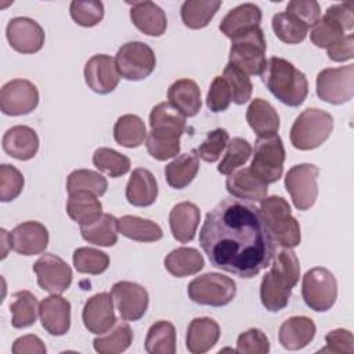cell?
<instances>
[{"mask_svg": "<svg viewBox=\"0 0 354 354\" xmlns=\"http://www.w3.org/2000/svg\"><path fill=\"white\" fill-rule=\"evenodd\" d=\"M47 351L43 340L36 335H25L15 339L12 354H44Z\"/></svg>", "mask_w": 354, "mask_h": 354, "instance_id": "58", "label": "cell"}, {"mask_svg": "<svg viewBox=\"0 0 354 354\" xmlns=\"http://www.w3.org/2000/svg\"><path fill=\"white\" fill-rule=\"evenodd\" d=\"M246 120L257 137H271L279 130V115L263 98H254L246 109Z\"/></svg>", "mask_w": 354, "mask_h": 354, "instance_id": "29", "label": "cell"}, {"mask_svg": "<svg viewBox=\"0 0 354 354\" xmlns=\"http://www.w3.org/2000/svg\"><path fill=\"white\" fill-rule=\"evenodd\" d=\"M115 141L126 148H137L147 138V127L144 120L137 115H122L113 126Z\"/></svg>", "mask_w": 354, "mask_h": 354, "instance_id": "39", "label": "cell"}, {"mask_svg": "<svg viewBox=\"0 0 354 354\" xmlns=\"http://www.w3.org/2000/svg\"><path fill=\"white\" fill-rule=\"evenodd\" d=\"M86 84L97 94H109L120 80L115 58L106 54L93 55L84 65Z\"/></svg>", "mask_w": 354, "mask_h": 354, "instance_id": "17", "label": "cell"}, {"mask_svg": "<svg viewBox=\"0 0 354 354\" xmlns=\"http://www.w3.org/2000/svg\"><path fill=\"white\" fill-rule=\"evenodd\" d=\"M329 59L335 62H344L354 57V36L350 33L344 36L340 41L333 44L326 50Z\"/></svg>", "mask_w": 354, "mask_h": 354, "instance_id": "59", "label": "cell"}, {"mask_svg": "<svg viewBox=\"0 0 354 354\" xmlns=\"http://www.w3.org/2000/svg\"><path fill=\"white\" fill-rule=\"evenodd\" d=\"M3 149L11 158L18 160H29L37 153L39 149L37 133L29 126H12L3 136Z\"/></svg>", "mask_w": 354, "mask_h": 354, "instance_id": "24", "label": "cell"}, {"mask_svg": "<svg viewBox=\"0 0 354 354\" xmlns=\"http://www.w3.org/2000/svg\"><path fill=\"white\" fill-rule=\"evenodd\" d=\"M315 332L317 326L311 318L295 315L282 322L278 332V340L286 350H301L314 339Z\"/></svg>", "mask_w": 354, "mask_h": 354, "instance_id": "23", "label": "cell"}, {"mask_svg": "<svg viewBox=\"0 0 354 354\" xmlns=\"http://www.w3.org/2000/svg\"><path fill=\"white\" fill-rule=\"evenodd\" d=\"M344 32L346 30L340 22H337L330 15L324 14L318 24L311 29L310 39L317 47L328 50L346 36Z\"/></svg>", "mask_w": 354, "mask_h": 354, "instance_id": "45", "label": "cell"}, {"mask_svg": "<svg viewBox=\"0 0 354 354\" xmlns=\"http://www.w3.org/2000/svg\"><path fill=\"white\" fill-rule=\"evenodd\" d=\"M118 72L126 80H142L148 77L155 66L156 58L153 50L142 41L124 43L115 55Z\"/></svg>", "mask_w": 354, "mask_h": 354, "instance_id": "9", "label": "cell"}, {"mask_svg": "<svg viewBox=\"0 0 354 354\" xmlns=\"http://www.w3.org/2000/svg\"><path fill=\"white\" fill-rule=\"evenodd\" d=\"M41 326L53 336H62L71 328V303L59 295L44 297L39 304Z\"/></svg>", "mask_w": 354, "mask_h": 354, "instance_id": "21", "label": "cell"}, {"mask_svg": "<svg viewBox=\"0 0 354 354\" xmlns=\"http://www.w3.org/2000/svg\"><path fill=\"white\" fill-rule=\"evenodd\" d=\"M133 343V330L130 325L123 319L115 322V325L93 340L94 350L100 354H118L130 347Z\"/></svg>", "mask_w": 354, "mask_h": 354, "instance_id": "36", "label": "cell"}, {"mask_svg": "<svg viewBox=\"0 0 354 354\" xmlns=\"http://www.w3.org/2000/svg\"><path fill=\"white\" fill-rule=\"evenodd\" d=\"M131 6L130 19L133 25L147 36L159 37L166 32L167 18L165 11L153 1H134Z\"/></svg>", "mask_w": 354, "mask_h": 354, "instance_id": "22", "label": "cell"}, {"mask_svg": "<svg viewBox=\"0 0 354 354\" xmlns=\"http://www.w3.org/2000/svg\"><path fill=\"white\" fill-rule=\"evenodd\" d=\"M6 36L10 46L21 54H35L44 44V30L32 18L15 17L8 21Z\"/></svg>", "mask_w": 354, "mask_h": 354, "instance_id": "16", "label": "cell"}, {"mask_svg": "<svg viewBox=\"0 0 354 354\" xmlns=\"http://www.w3.org/2000/svg\"><path fill=\"white\" fill-rule=\"evenodd\" d=\"M271 24L277 37L288 44L301 43L308 33V26L286 11L275 14Z\"/></svg>", "mask_w": 354, "mask_h": 354, "instance_id": "42", "label": "cell"}, {"mask_svg": "<svg viewBox=\"0 0 354 354\" xmlns=\"http://www.w3.org/2000/svg\"><path fill=\"white\" fill-rule=\"evenodd\" d=\"M118 224L122 235L137 242H156L163 236V231L156 223L138 216H123L118 218Z\"/></svg>", "mask_w": 354, "mask_h": 354, "instance_id": "37", "label": "cell"}, {"mask_svg": "<svg viewBox=\"0 0 354 354\" xmlns=\"http://www.w3.org/2000/svg\"><path fill=\"white\" fill-rule=\"evenodd\" d=\"M354 94V65L326 68L317 75V95L332 105L348 102Z\"/></svg>", "mask_w": 354, "mask_h": 354, "instance_id": "11", "label": "cell"}, {"mask_svg": "<svg viewBox=\"0 0 354 354\" xmlns=\"http://www.w3.org/2000/svg\"><path fill=\"white\" fill-rule=\"evenodd\" d=\"M118 218L109 213H102L95 221L80 225L82 238L97 246H113L118 242Z\"/></svg>", "mask_w": 354, "mask_h": 354, "instance_id": "35", "label": "cell"}, {"mask_svg": "<svg viewBox=\"0 0 354 354\" xmlns=\"http://www.w3.org/2000/svg\"><path fill=\"white\" fill-rule=\"evenodd\" d=\"M333 130V118L318 108L304 109L293 122L290 142L296 149L310 151L322 145Z\"/></svg>", "mask_w": 354, "mask_h": 354, "instance_id": "5", "label": "cell"}, {"mask_svg": "<svg viewBox=\"0 0 354 354\" xmlns=\"http://www.w3.org/2000/svg\"><path fill=\"white\" fill-rule=\"evenodd\" d=\"M149 126L155 133L181 137L185 131V116L177 111L169 101L160 102L149 113Z\"/></svg>", "mask_w": 354, "mask_h": 354, "instance_id": "33", "label": "cell"}, {"mask_svg": "<svg viewBox=\"0 0 354 354\" xmlns=\"http://www.w3.org/2000/svg\"><path fill=\"white\" fill-rule=\"evenodd\" d=\"M261 10L253 3L239 4L228 11V14L220 22V30L227 37L234 39L252 28L260 26Z\"/></svg>", "mask_w": 354, "mask_h": 354, "instance_id": "28", "label": "cell"}, {"mask_svg": "<svg viewBox=\"0 0 354 354\" xmlns=\"http://www.w3.org/2000/svg\"><path fill=\"white\" fill-rule=\"evenodd\" d=\"M37 104V87L26 79H12L0 90V109L4 115H28L36 109Z\"/></svg>", "mask_w": 354, "mask_h": 354, "instance_id": "13", "label": "cell"}, {"mask_svg": "<svg viewBox=\"0 0 354 354\" xmlns=\"http://www.w3.org/2000/svg\"><path fill=\"white\" fill-rule=\"evenodd\" d=\"M113 303L124 321H138L148 308L149 296L144 286L130 281H119L111 289Z\"/></svg>", "mask_w": 354, "mask_h": 354, "instance_id": "15", "label": "cell"}, {"mask_svg": "<svg viewBox=\"0 0 354 354\" xmlns=\"http://www.w3.org/2000/svg\"><path fill=\"white\" fill-rule=\"evenodd\" d=\"M201 221V210L192 202H180L174 205L169 214L170 231L181 243H188L195 238Z\"/></svg>", "mask_w": 354, "mask_h": 354, "instance_id": "25", "label": "cell"}, {"mask_svg": "<svg viewBox=\"0 0 354 354\" xmlns=\"http://www.w3.org/2000/svg\"><path fill=\"white\" fill-rule=\"evenodd\" d=\"M147 151L156 160H166L174 158L180 152V137L163 133L149 131L147 136Z\"/></svg>", "mask_w": 354, "mask_h": 354, "instance_id": "48", "label": "cell"}, {"mask_svg": "<svg viewBox=\"0 0 354 354\" xmlns=\"http://www.w3.org/2000/svg\"><path fill=\"white\" fill-rule=\"evenodd\" d=\"M228 141H230V136L225 129H214L209 131L205 141L196 149L199 158L207 163H213L218 160L223 151L227 148Z\"/></svg>", "mask_w": 354, "mask_h": 354, "instance_id": "52", "label": "cell"}, {"mask_svg": "<svg viewBox=\"0 0 354 354\" xmlns=\"http://www.w3.org/2000/svg\"><path fill=\"white\" fill-rule=\"evenodd\" d=\"M260 76L270 93L288 106L301 105L308 94L306 75L283 58L271 57Z\"/></svg>", "mask_w": 354, "mask_h": 354, "instance_id": "3", "label": "cell"}, {"mask_svg": "<svg viewBox=\"0 0 354 354\" xmlns=\"http://www.w3.org/2000/svg\"><path fill=\"white\" fill-rule=\"evenodd\" d=\"M325 347L318 353H339V354H353L354 353V337L348 329L337 328L326 333Z\"/></svg>", "mask_w": 354, "mask_h": 354, "instance_id": "56", "label": "cell"}, {"mask_svg": "<svg viewBox=\"0 0 354 354\" xmlns=\"http://www.w3.org/2000/svg\"><path fill=\"white\" fill-rule=\"evenodd\" d=\"M48 230L39 221H25L10 232V249L22 254H40L47 249Z\"/></svg>", "mask_w": 354, "mask_h": 354, "instance_id": "18", "label": "cell"}, {"mask_svg": "<svg viewBox=\"0 0 354 354\" xmlns=\"http://www.w3.org/2000/svg\"><path fill=\"white\" fill-rule=\"evenodd\" d=\"M39 286L51 293L61 295L72 283V270L61 257L53 253L41 254L33 264Z\"/></svg>", "mask_w": 354, "mask_h": 354, "instance_id": "14", "label": "cell"}, {"mask_svg": "<svg viewBox=\"0 0 354 354\" xmlns=\"http://www.w3.org/2000/svg\"><path fill=\"white\" fill-rule=\"evenodd\" d=\"M97 198L88 191L71 192L66 201L68 216L80 225L95 221L102 214V205Z\"/></svg>", "mask_w": 354, "mask_h": 354, "instance_id": "32", "label": "cell"}, {"mask_svg": "<svg viewBox=\"0 0 354 354\" xmlns=\"http://www.w3.org/2000/svg\"><path fill=\"white\" fill-rule=\"evenodd\" d=\"M232 101L231 90L227 83V80L223 76H216L210 84V88L207 91L206 97V106L217 113L225 111Z\"/></svg>", "mask_w": 354, "mask_h": 354, "instance_id": "54", "label": "cell"}, {"mask_svg": "<svg viewBox=\"0 0 354 354\" xmlns=\"http://www.w3.org/2000/svg\"><path fill=\"white\" fill-rule=\"evenodd\" d=\"M218 324L213 318L198 317L194 318L187 328L185 346L192 354H203L218 342Z\"/></svg>", "mask_w": 354, "mask_h": 354, "instance_id": "27", "label": "cell"}, {"mask_svg": "<svg viewBox=\"0 0 354 354\" xmlns=\"http://www.w3.org/2000/svg\"><path fill=\"white\" fill-rule=\"evenodd\" d=\"M72 19L84 28H91L100 24L104 18V4L102 1H82L73 0L69 6Z\"/></svg>", "mask_w": 354, "mask_h": 354, "instance_id": "50", "label": "cell"}, {"mask_svg": "<svg viewBox=\"0 0 354 354\" xmlns=\"http://www.w3.org/2000/svg\"><path fill=\"white\" fill-rule=\"evenodd\" d=\"M72 260L75 268L82 274L98 275L109 267V256L94 248H77Z\"/></svg>", "mask_w": 354, "mask_h": 354, "instance_id": "46", "label": "cell"}, {"mask_svg": "<svg viewBox=\"0 0 354 354\" xmlns=\"http://www.w3.org/2000/svg\"><path fill=\"white\" fill-rule=\"evenodd\" d=\"M300 277V263L292 248L281 249L260 283V299L266 310L281 311L289 303L292 289Z\"/></svg>", "mask_w": 354, "mask_h": 354, "instance_id": "2", "label": "cell"}, {"mask_svg": "<svg viewBox=\"0 0 354 354\" xmlns=\"http://www.w3.org/2000/svg\"><path fill=\"white\" fill-rule=\"evenodd\" d=\"M187 293L194 303L223 307L234 300L236 295V283L227 275L218 272H206L194 278L188 283Z\"/></svg>", "mask_w": 354, "mask_h": 354, "instance_id": "7", "label": "cell"}, {"mask_svg": "<svg viewBox=\"0 0 354 354\" xmlns=\"http://www.w3.org/2000/svg\"><path fill=\"white\" fill-rule=\"evenodd\" d=\"M145 351L149 354L176 353V328L169 321H156L147 332Z\"/></svg>", "mask_w": 354, "mask_h": 354, "instance_id": "41", "label": "cell"}, {"mask_svg": "<svg viewBox=\"0 0 354 354\" xmlns=\"http://www.w3.org/2000/svg\"><path fill=\"white\" fill-rule=\"evenodd\" d=\"M286 12L300 19L308 29L314 28L321 19V7L315 0H292L286 6Z\"/></svg>", "mask_w": 354, "mask_h": 354, "instance_id": "55", "label": "cell"}, {"mask_svg": "<svg viewBox=\"0 0 354 354\" xmlns=\"http://www.w3.org/2000/svg\"><path fill=\"white\" fill-rule=\"evenodd\" d=\"M266 39L260 26L231 39L230 61L248 76L261 75L266 68Z\"/></svg>", "mask_w": 354, "mask_h": 354, "instance_id": "6", "label": "cell"}, {"mask_svg": "<svg viewBox=\"0 0 354 354\" xmlns=\"http://www.w3.org/2000/svg\"><path fill=\"white\" fill-rule=\"evenodd\" d=\"M93 163L100 171L106 173L112 178L124 176L129 173L131 166V162L126 155L106 147H101L94 151Z\"/></svg>", "mask_w": 354, "mask_h": 354, "instance_id": "43", "label": "cell"}, {"mask_svg": "<svg viewBox=\"0 0 354 354\" xmlns=\"http://www.w3.org/2000/svg\"><path fill=\"white\" fill-rule=\"evenodd\" d=\"M11 325L14 328H28L36 322L39 314V303L36 296L29 290H18L11 295L10 301Z\"/></svg>", "mask_w": 354, "mask_h": 354, "instance_id": "40", "label": "cell"}, {"mask_svg": "<svg viewBox=\"0 0 354 354\" xmlns=\"http://www.w3.org/2000/svg\"><path fill=\"white\" fill-rule=\"evenodd\" d=\"M301 296L314 311L324 313L333 307L337 299V281L325 267H314L303 275Z\"/></svg>", "mask_w": 354, "mask_h": 354, "instance_id": "8", "label": "cell"}, {"mask_svg": "<svg viewBox=\"0 0 354 354\" xmlns=\"http://www.w3.org/2000/svg\"><path fill=\"white\" fill-rule=\"evenodd\" d=\"M227 152L223 158V160L218 163L217 170L221 174H231L236 169H239L242 165L248 162V159L252 155V147L249 141L241 137H235L231 141H228Z\"/></svg>", "mask_w": 354, "mask_h": 354, "instance_id": "47", "label": "cell"}, {"mask_svg": "<svg viewBox=\"0 0 354 354\" xmlns=\"http://www.w3.org/2000/svg\"><path fill=\"white\" fill-rule=\"evenodd\" d=\"M225 188L236 199L261 202L267 196L268 184L250 167H242L228 174Z\"/></svg>", "mask_w": 354, "mask_h": 354, "instance_id": "20", "label": "cell"}, {"mask_svg": "<svg viewBox=\"0 0 354 354\" xmlns=\"http://www.w3.org/2000/svg\"><path fill=\"white\" fill-rule=\"evenodd\" d=\"M260 212L272 239L282 248H295L300 243V225L292 216L290 206L282 196H266Z\"/></svg>", "mask_w": 354, "mask_h": 354, "instance_id": "4", "label": "cell"}, {"mask_svg": "<svg viewBox=\"0 0 354 354\" xmlns=\"http://www.w3.org/2000/svg\"><path fill=\"white\" fill-rule=\"evenodd\" d=\"M156 198L158 183L153 174L144 167L134 169L126 185L127 202L137 207H147L153 205Z\"/></svg>", "mask_w": 354, "mask_h": 354, "instance_id": "26", "label": "cell"}, {"mask_svg": "<svg viewBox=\"0 0 354 354\" xmlns=\"http://www.w3.org/2000/svg\"><path fill=\"white\" fill-rule=\"evenodd\" d=\"M223 77L227 80L231 95H232V102L236 105H243L250 100L252 91H253V84L246 73H243L241 69H238L232 64H227L223 72Z\"/></svg>", "mask_w": 354, "mask_h": 354, "instance_id": "49", "label": "cell"}, {"mask_svg": "<svg viewBox=\"0 0 354 354\" xmlns=\"http://www.w3.org/2000/svg\"><path fill=\"white\" fill-rule=\"evenodd\" d=\"M199 170V155L196 149L181 153L165 166V177L171 188L183 189L195 177Z\"/></svg>", "mask_w": 354, "mask_h": 354, "instance_id": "31", "label": "cell"}, {"mask_svg": "<svg viewBox=\"0 0 354 354\" xmlns=\"http://www.w3.org/2000/svg\"><path fill=\"white\" fill-rule=\"evenodd\" d=\"M268 351H270V340L263 330L257 328H250L238 336L235 353L267 354Z\"/></svg>", "mask_w": 354, "mask_h": 354, "instance_id": "53", "label": "cell"}, {"mask_svg": "<svg viewBox=\"0 0 354 354\" xmlns=\"http://www.w3.org/2000/svg\"><path fill=\"white\" fill-rule=\"evenodd\" d=\"M220 6V0H187L180 8L181 19L189 29H202L209 25Z\"/></svg>", "mask_w": 354, "mask_h": 354, "instance_id": "38", "label": "cell"}, {"mask_svg": "<svg viewBox=\"0 0 354 354\" xmlns=\"http://www.w3.org/2000/svg\"><path fill=\"white\" fill-rule=\"evenodd\" d=\"M108 181L106 178L93 170L77 169L73 170L66 180V191L68 194L76 191H88L95 196H101L106 192Z\"/></svg>", "mask_w": 354, "mask_h": 354, "instance_id": "44", "label": "cell"}, {"mask_svg": "<svg viewBox=\"0 0 354 354\" xmlns=\"http://www.w3.org/2000/svg\"><path fill=\"white\" fill-rule=\"evenodd\" d=\"M167 100L185 118L195 116L202 106L199 86L191 79H178L171 83L167 90Z\"/></svg>", "mask_w": 354, "mask_h": 354, "instance_id": "30", "label": "cell"}, {"mask_svg": "<svg viewBox=\"0 0 354 354\" xmlns=\"http://www.w3.org/2000/svg\"><path fill=\"white\" fill-rule=\"evenodd\" d=\"M82 319L86 329L94 335H102L109 330L116 322L111 293L101 292L91 296L84 303Z\"/></svg>", "mask_w": 354, "mask_h": 354, "instance_id": "19", "label": "cell"}, {"mask_svg": "<svg viewBox=\"0 0 354 354\" xmlns=\"http://www.w3.org/2000/svg\"><path fill=\"white\" fill-rule=\"evenodd\" d=\"M199 245L213 267L241 278H253L274 256V239L260 209L234 196L206 214Z\"/></svg>", "mask_w": 354, "mask_h": 354, "instance_id": "1", "label": "cell"}, {"mask_svg": "<svg viewBox=\"0 0 354 354\" xmlns=\"http://www.w3.org/2000/svg\"><path fill=\"white\" fill-rule=\"evenodd\" d=\"M25 180L22 173L12 165L3 163L0 166V201H14L24 189Z\"/></svg>", "mask_w": 354, "mask_h": 354, "instance_id": "51", "label": "cell"}, {"mask_svg": "<svg viewBox=\"0 0 354 354\" xmlns=\"http://www.w3.org/2000/svg\"><path fill=\"white\" fill-rule=\"evenodd\" d=\"M203 266L202 254L194 248H177L165 257V268L177 278L198 274Z\"/></svg>", "mask_w": 354, "mask_h": 354, "instance_id": "34", "label": "cell"}, {"mask_svg": "<svg viewBox=\"0 0 354 354\" xmlns=\"http://www.w3.org/2000/svg\"><path fill=\"white\" fill-rule=\"evenodd\" d=\"M319 169L311 163L290 167L285 176V187L297 210H308L318 196Z\"/></svg>", "mask_w": 354, "mask_h": 354, "instance_id": "12", "label": "cell"}, {"mask_svg": "<svg viewBox=\"0 0 354 354\" xmlns=\"http://www.w3.org/2000/svg\"><path fill=\"white\" fill-rule=\"evenodd\" d=\"M285 148L278 134L259 137L254 142L250 169L267 184L277 183L283 171Z\"/></svg>", "mask_w": 354, "mask_h": 354, "instance_id": "10", "label": "cell"}, {"mask_svg": "<svg viewBox=\"0 0 354 354\" xmlns=\"http://www.w3.org/2000/svg\"><path fill=\"white\" fill-rule=\"evenodd\" d=\"M325 14L330 15L337 22H340L344 30H351L354 26V3L353 1L333 4L326 8Z\"/></svg>", "mask_w": 354, "mask_h": 354, "instance_id": "57", "label": "cell"}]
</instances>
